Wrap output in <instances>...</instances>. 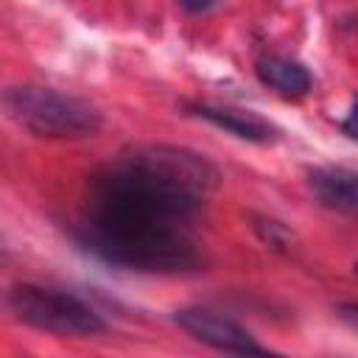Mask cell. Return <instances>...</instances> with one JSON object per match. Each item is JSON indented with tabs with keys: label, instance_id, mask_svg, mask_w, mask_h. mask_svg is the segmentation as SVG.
I'll use <instances>...</instances> for the list:
<instances>
[{
	"label": "cell",
	"instance_id": "6da1fadb",
	"mask_svg": "<svg viewBox=\"0 0 358 358\" xmlns=\"http://www.w3.org/2000/svg\"><path fill=\"white\" fill-rule=\"evenodd\" d=\"M199 207L196 196L117 154L90 182L81 241L98 257L123 268L159 274L196 271L204 260L187 232V221Z\"/></svg>",
	"mask_w": 358,
	"mask_h": 358
},
{
	"label": "cell",
	"instance_id": "7a4b0ae2",
	"mask_svg": "<svg viewBox=\"0 0 358 358\" xmlns=\"http://www.w3.org/2000/svg\"><path fill=\"white\" fill-rule=\"evenodd\" d=\"M3 106L17 126L48 140L92 137L103 123V115L90 101L48 87H8Z\"/></svg>",
	"mask_w": 358,
	"mask_h": 358
},
{
	"label": "cell",
	"instance_id": "3957f363",
	"mask_svg": "<svg viewBox=\"0 0 358 358\" xmlns=\"http://www.w3.org/2000/svg\"><path fill=\"white\" fill-rule=\"evenodd\" d=\"M8 308L20 322L56 336H98L106 330V322L78 296L31 282L8 291Z\"/></svg>",
	"mask_w": 358,
	"mask_h": 358
},
{
	"label": "cell",
	"instance_id": "277c9868",
	"mask_svg": "<svg viewBox=\"0 0 358 358\" xmlns=\"http://www.w3.org/2000/svg\"><path fill=\"white\" fill-rule=\"evenodd\" d=\"M173 322L190 333L196 341L210 344L215 350L224 352H263V347L249 336V330H243L238 322L207 310V308H182L173 313Z\"/></svg>",
	"mask_w": 358,
	"mask_h": 358
},
{
	"label": "cell",
	"instance_id": "5b68a950",
	"mask_svg": "<svg viewBox=\"0 0 358 358\" xmlns=\"http://www.w3.org/2000/svg\"><path fill=\"white\" fill-rule=\"evenodd\" d=\"M308 187L322 207L344 215H358V171H350L341 165L310 168Z\"/></svg>",
	"mask_w": 358,
	"mask_h": 358
},
{
	"label": "cell",
	"instance_id": "8992f818",
	"mask_svg": "<svg viewBox=\"0 0 358 358\" xmlns=\"http://www.w3.org/2000/svg\"><path fill=\"white\" fill-rule=\"evenodd\" d=\"M193 115L204 117L207 123L249 140V143H271L274 140V126L266 123L263 117L252 115V112H241V109H229V106H210V103H199L193 106Z\"/></svg>",
	"mask_w": 358,
	"mask_h": 358
},
{
	"label": "cell",
	"instance_id": "52a82bcc",
	"mask_svg": "<svg viewBox=\"0 0 358 358\" xmlns=\"http://www.w3.org/2000/svg\"><path fill=\"white\" fill-rule=\"evenodd\" d=\"M257 78L285 98H302L310 90V73L285 56H263L257 62Z\"/></svg>",
	"mask_w": 358,
	"mask_h": 358
},
{
	"label": "cell",
	"instance_id": "ba28073f",
	"mask_svg": "<svg viewBox=\"0 0 358 358\" xmlns=\"http://www.w3.org/2000/svg\"><path fill=\"white\" fill-rule=\"evenodd\" d=\"M252 227H255V232L260 235V241L268 243L271 249L288 252V249H294V243H296L294 232H291L282 221H277V218H268V215H252Z\"/></svg>",
	"mask_w": 358,
	"mask_h": 358
},
{
	"label": "cell",
	"instance_id": "9c48e42d",
	"mask_svg": "<svg viewBox=\"0 0 358 358\" xmlns=\"http://www.w3.org/2000/svg\"><path fill=\"white\" fill-rule=\"evenodd\" d=\"M341 129H344V134H347V137H352V140H358V101L352 103V109H350V115L344 117V123H341Z\"/></svg>",
	"mask_w": 358,
	"mask_h": 358
},
{
	"label": "cell",
	"instance_id": "30bf717a",
	"mask_svg": "<svg viewBox=\"0 0 358 358\" xmlns=\"http://www.w3.org/2000/svg\"><path fill=\"white\" fill-rule=\"evenodd\" d=\"M338 313H341V319H344L347 324H352V327L358 330V305H355V302H344V305H338Z\"/></svg>",
	"mask_w": 358,
	"mask_h": 358
},
{
	"label": "cell",
	"instance_id": "8fae6325",
	"mask_svg": "<svg viewBox=\"0 0 358 358\" xmlns=\"http://www.w3.org/2000/svg\"><path fill=\"white\" fill-rule=\"evenodd\" d=\"M176 3H179L185 11H190V14H199V11H207V8H210L215 0H176Z\"/></svg>",
	"mask_w": 358,
	"mask_h": 358
},
{
	"label": "cell",
	"instance_id": "7c38bea8",
	"mask_svg": "<svg viewBox=\"0 0 358 358\" xmlns=\"http://www.w3.org/2000/svg\"><path fill=\"white\" fill-rule=\"evenodd\" d=\"M355 277H358V263H355Z\"/></svg>",
	"mask_w": 358,
	"mask_h": 358
}]
</instances>
